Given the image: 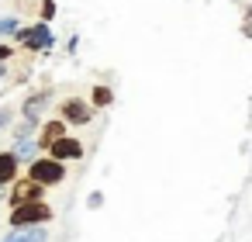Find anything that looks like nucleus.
I'll use <instances>...</instances> for the list:
<instances>
[{
	"instance_id": "obj_1",
	"label": "nucleus",
	"mask_w": 252,
	"mask_h": 242,
	"mask_svg": "<svg viewBox=\"0 0 252 242\" xmlns=\"http://www.w3.org/2000/svg\"><path fill=\"white\" fill-rule=\"evenodd\" d=\"M52 207L45 204V201H32V204H18V207H11V218H7V225L11 228H32V225H49L52 221Z\"/></svg>"
},
{
	"instance_id": "obj_2",
	"label": "nucleus",
	"mask_w": 252,
	"mask_h": 242,
	"mask_svg": "<svg viewBox=\"0 0 252 242\" xmlns=\"http://www.w3.org/2000/svg\"><path fill=\"white\" fill-rule=\"evenodd\" d=\"M25 176L35 180V183H42V187H52V183H63L66 180V163H59L52 156H38V159L28 163V173Z\"/></svg>"
},
{
	"instance_id": "obj_3",
	"label": "nucleus",
	"mask_w": 252,
	"mask_h": 242,
	"mask_svg": "<svg viewBox=\"0 0 252 242\" xmlns=\"http://www.w3.org/2000/svg\"><path fill=\"white\" fill-rule=\"evenodd\" d=\"M14 38H18V45H25L28 52H45V49H52V28L45 25V21H35V25H21L18 32H14Z\"/></svg>"
},
{
	"instance_id": "obj_4",
	"label": "nucleus",
	"mask_w": 252,
	"mask_h": 242,
	"mask_svg": "<svg viewBox=\"0 0 252 242\" xmlns=\"http://www.w3.org/2000/svg\"><path fill=\"white\" fill-rule=\"evenodd\" d=\"M59 118H63L66 125H90L94 107H90V101H83V97H66V101H63V111H59Z\"/></svg>"
},
{
	"instance_id": "obj_5",
	"label": "nucleus",
	"mask_w": 252,
	"mask_h": 242,
	"mask_svg": "<svg viewBox=\"0 0 252 242\" xmlns=\"http://www.w3.org/2000/svg\"><path fill=\"white\" fill-rule=\"evenodd\" d=\"M7 201H11V207H18V204H32V201H45V187L35 183V180H28V176H25V180H14Z\"/></svg>"
},
{
	"instance_id": "obj_6",
	"label": "nucleus",
	"mask_w": 252,
	"mask_h": 242,
	"mask_svg": "<svg viewBox=\"0 0 252 242\" xmlns=\"http://www.w3.org/2000/svg\"><path fill=\"white\" fill-rule=\"evenodd\" d=\"M49 156L59 159V163H73V159H83V142L73 138V135H63L49 145Z\"/></svg>"
},
{
	"instance_id": "obj_7",
	"label": "nucleus",
	"mask_w": 252,
	"mask_h": 242,
	"mask_svg": "<svg viewBox=\"0 0 252 242\" xmlns=\"http://www.w3.org/2000/svg\"><path fill=\"white\" fill-rule=\"evenodd\" d=\"M49 101H52V90H38V94H32V97L21 104V118H25V121H42V111L49 107Z\"/></svg>"
},
{
	"instance_id": "obj_8",
	"label": "nucleus",
	"mask_w": 252,
	"mask_h": 242,
	"mask_svg": "<svg viewBox=\"0 0 252 242\" xmlns=\"http://www.w3.org/2000/svg\"><path fill=\"white\" fill-rule=\"evenodd\" d=\"M0 242H49V228L45 225H32V228H11Z\"/></svg>"
},
{
	"instance_id": "obj_9",
	"label": "nucleus",
	"mask_w": 252,
	"mask_h": 242,
	"mask_svg": "<svg viewBox=\"0 0 252 242\" xmlns=\"http://www.w3.org/2000/svg\"><path fill=\"white\" fill-rule=\"evenodd\" d=\"M18 173H21V159L7 149V152H0V187H7V183H14L18 180Z\"/></svg>"
},
{
	"instance_id": "obj_10",
	"label": "nucleus",
	"mask_w": 252,
	"mask_h": 242,
	"mask_svg": "<svg viewBox=\"0 0 252 242\" xmlns=\"http://www.w3.org/2000/svg\"><path fill=\"white\" fill-rule=\"evenodd\" d=\"M63 135H66V121H63V118H56V121L42 125L35 138H38V145H52V142H56V138H63Z\"/></svg>"
},
{
	"instance_id": "obj_11",
	"label": "nucleus",
	"mask_w": 252,
	"mask_h": 242,
	"mask_svg": "<svg viewBox=\"0 0 252 242\" xmlns=\"http://www.w3.org/2000/svg\"><path fill=\"white\" fill-rule=\"evenodd\" d=\"M11 152H14L21 163H32V159H38V138H35V135H32V138H14Z\"/></svg>"
},
{
	"instance_id": "obj_12",
	"label": "nucleus",
	"mask_w": 252,
	"mask_h": 242,
	"mask_svg": "<svg viewBox=\"0 0 252 242\" xmlns=\"http://www.w3.org/2000/svg\"><path fill=\"white\" fill-rule=\"evenodd\" d=\"M111 104H114V90L104 87V83H97L90 90V107H111Z\"/></svg>"
},
{
	"instance_id": "obj_13",
	"label": "nucleus",
	"mask_w": 252,
	"mask_h": 242,
	"mask_svg": "<svg viewBox=\"0 0 252 242\" xmlns=\"http://www.w3.org/2000/svg\"><path fill=\"white\" fill-rule=\"evenodd\" d=\"M32 135H38V121H25L21 118V125L14 128V138H32Z\"/></svg>"
},
{
	"instance_id": "obj_14",
	"label": "nucleus",
	"mask_w": 252,
	"mask_h": 242,
	"mask_svg": "<svg viewBox=\"0 0 252 242\" xmlns=\"http://www.w3.org/2000/svg\"><path fill=\"white\" fill-rule=\"evenodd\" d=\"M21 28L18 18H0V38H14V32Z\"/></svg>"
},
{
	"instance_id": "obj_15",
	"label": "nucleus",
	"mask_w": 252,
	"mask_h": 242,
	"mask_svg": "<svg viewBox=\"0 0 252 242\" xmlns=\"http://www.w3.org/2000/svg\"><path fill=\"white\" fill-rule=\"evenodd\" d=\"M52 18H56V0H42V21L49 25Z\"/></svg>"
},
{
	"instance_id": "obj_16",
	"label": "nucleus",
	"mask_w": 252,
	"mask_h": 242,
	"mask_svg": "<svg viewBox=\"0 0 252 242\" xmlns=\"http://www.w3.org/2000/svg\"><path fill=\"white\" fill-rule=\"evenodd\" d=\"M11 121H14V111L11 107H0V128H11Z\"/></svg>"
},
{
	"instance_id": "obj_17",
	"label": "nucleus",
	"mask_w": 252,
	"mask_h": 242,
	"mask_svg": "<svg viewBox=\"0 0 252 242\" xmlns=\"http://www.w3.org/2000/svg\"><path fill=\"white\" fill-rule=\"evenodd\" d=\"M11 59H14V49L0 42V63H11Z\"/></svg>"
},
{
	"instance_id": "obj_18",
	"label": "nucleus",
	"mask_w": 252,
	"mask_h": 242,
	"mask_svg": "<svg viewBox=\"0 0 252 242\" xmlns=\"http://www.w3.org/2000/svg\"><path fill=\"white\" fill-rule=\"evenodd\" d=\"M7 76V63H0V80H4Z\"/></svg>"
},
{
	"instance_id": "obj_19",
	"label": "nucleus",
	"mask_w": 252,
	"mask_h": 242,
	"mask_svg": "<svg viewBox=\"0 0 252 242\" xmlns=\"http://www.w3.org/2000/svg\"><path fill=\"white\" fill-rule=\"evenodd\" d=\"M4 197H7V187H0V201H4Z\"/></svg>"
},
{
	"instance_id": "obj_20",
	"label": "nucleus",
	"mask_w": 252,
	"mask_h": 242,
	"mask_svg": "<svg viewBox=\"0 0 252 242\" xmlns=\"http://www.w3.org/2000/svg\"><path fill=\"white\" fill-rule=\"evenodd\" d=\"M0 90H4V87H0Z\"/></svg>"
}]
</instances>
